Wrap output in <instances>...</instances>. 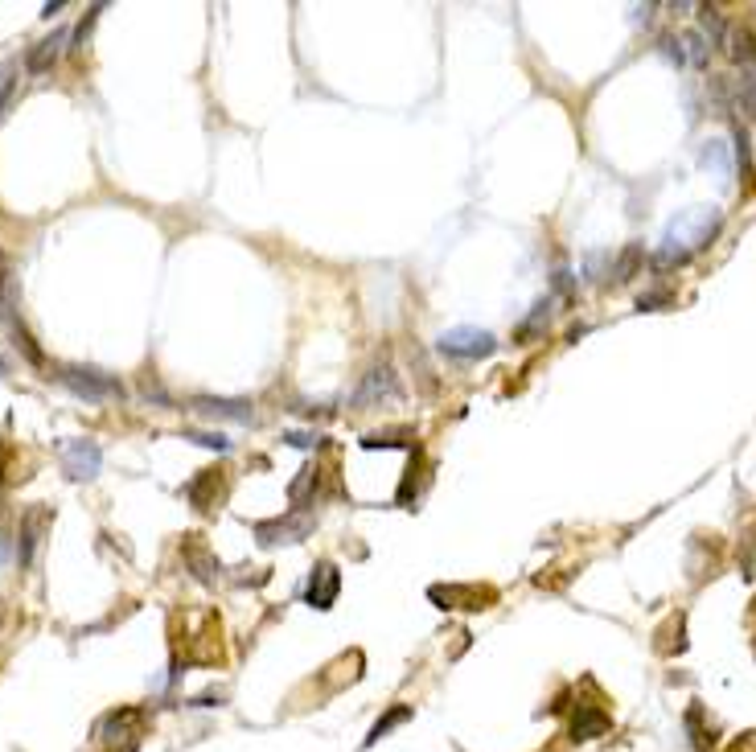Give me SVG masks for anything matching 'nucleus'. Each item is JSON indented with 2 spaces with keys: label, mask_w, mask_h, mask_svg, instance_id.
Returning a JSON list of instances; mask_svg holds the SVG:
<instances>
[{
  "label": "nucleus",
  "mask_w": 756,
  "mask_h": 752,
  "mask_svg": "<svg viewBox=\"0 0 756 752\" xmlns=\"http://www.w3.org/2000/svg\"><path fill=\"white\" fill-rule=\"evenodd\" d=\"M724 227V210L720 206H691L683 214H674L666 222V231L658 239V251H654V263L658 268H678V263H687L691 255H699L715 235Z\"/></svg>",
  "instance_id": "f257e3e1"
},
{
  "label": "nucleus",
  "mask_w": 756,
  "mask_h": 752,
  "mask_svg": "<svg viewBox=\"0 0 756 752\" xmlns=\"http://www.w3.org/2000/svg\"><path fill=\"white\" fill-rule=\"evenodd\" d=\"M58 379L87 403H111V399H124V387L116 374H103V370H91V366H62Z\"/></svg>",
  "instance_id": "f03ea898"
},
{
  "label": "nucleus",
  "mask_w": 756,
  "mask_h": 752,
  "mask_svg": "<svg viewBox=\"0 0 756 752\" xmlns=\"http://www.w3.org/2000/svg\"><path fill=\"white\" fill-rule=\"evenodd\" d=\"M494 350H498V337L489 329H477V325H457V329L440 333V354H448V358L477 362V358H489Z\"/></svg>",
  "instance_id": "7ed1b4c3"
},
{
  "label": "nucleus",
  "mask_w": 756,
  "mask_h": 752,
  "mask_svg": "<svg viewBox=\"0 0 756 752\" xmlns=\"http://www.w3.org/2000/svg\"><path fill=\"white\" fill-rule=\"evenodd\" d=\"M403 399V387H399V374L391 366H374L362 387L354 391V411H366V407H383V403H395Z\"/></svg>",
  "instance_id": "20e7f679"
},
{
  "label": "nucleus",
  "mask_w": 756,
  "mask_h": 752,
  "mask_svg": "<svg viewBox=\"0 0 756 752\" xmlns=\"http://www.w3.org/2000/svg\"><path fill=\"white\" fill-rule=\"evenodd\" d=\"M58 457H62V469L70 481H91V477H99L103 448L95 440H62Z\"/></svg>",
  "instance_id": "39448f33"
},
{
  "label": "nucleus",
  "mask_w": 756,
  "mask_h": 752,
  "mask_svg": "<svg viewBox=\"0 0 756 752\" xmlns=\"http://www.w3.org/2000/svg\"><path fill=\"white\" fill-rule=\"evenodd\" d=\"M50 522H54L50 506H29L21 514V535H17V563H21V568H29V563H33L37 543H42V535L50 531Z\"/></svg>",
  "instance_id": "423d86ee"
},
{
  "label": "nucleus",
  "mask_w": 756,
  "mask_h": 752,
  "mask_svg": "<svg viewBox=\"0 0 756 752\" xmlns=\"http://www.w3.org/2000/svg\"><path fill=\"white\" fill-rule=\"evenodd\" d=\"M140 724H144V707H116L95 724V736L103 744H124L140 736Z\"/></svg>",
  "instance_id": "0eeeda50"
},
{
  "label": "nucleus",
  "mask_w": 756,
  "mask_h": 752,
  "mask_svg": "<svg viewBox=\"0 0 756 752\" xmlns=\"http://www.w3.org/2000/svg\"><path fill=\"white\" fill-rule=\"evenodd\" d=\"M309 531H313V518L309 514H288V518L259 522L255 526V539H259V547H276V543H300Z\"/></svg>",
  "instance_id": "6e6552de"
},
{
  "label": "nucleus",
  "mask_w": 756,
  "mask_h": 752,
  "mask_svg": "<svg viewBox=\"0 0 756 752\" xmlns=\"http://www.w3.org/2000/svg\"><path fill=\"white\" fill-rule=\"evenodd\" d=\"M194 411L206 420H231V424H251L255 411L247 399H222V395H198L194 399Z\"/></svg>",
  "instance_id": "1a4fd4ad"
},
{
  "label": "nucleus",
  "mask_w": 756,
  "mask_h": 752,
  "mask_svg": "<svg viewBox=\"0 0 756 752\" xmlns=\"http://www.w3.org/2000/svg\"><path fill=\"white\" fill-rule=\"evenodd\" d=\"M337 592H342V572L333 568L329 559H321L317 568H313V576H309V588H305V600L313 609H333V600H337Z\"/></svg>",
  "instance_id": "9d476101"
},
{
  "label": "nucleus",
  "mask_w": 756,
  "mask_h": 752,
  "mask_svg": "<svg viewBox=\"0 0 756 752\" xmlns=\"http://www.w3.org/2000/svg\"><path fill=\"white\" fill-rule=\"evenodd\" d=\"M428 596L440 609H485L489 600H494L489 588H469V584H444V588L436 584V588H428Z\"/></svg>",
  "instance_id": "9b49d317"
},
{
  "label": "nucleus",
  "mask_w": 756,
  "mask_h": 752,
  "mask_svg": "<svg viewBox=\"0 0 756 752\" xmlns=\"http://www.w3.org/2000/svg\"><path fill=\"white\" fill-rule=\"evenodd\" d=\"M609 728H613L609 711H600V707H592V703H580V707H576V716H572V740H596V736H604Z\"/></svg>",
  "instance_id": "f8f14e48"
},
{
  "label": "nucleus",
  "mask_w": 756,
  "mask_h": 752,
  "mask_svg": "<svg viewBox=\"0 0 756 752\" xmlns=\"http://www.w3.org/2000/svg\"><path fill=\"white\" fill-rule=\"evenodd\" d=\"M181 555H185V563H189V572H194L202 584H214V580H218V559L206 555V547L198 543V535H185Z\"/></svg>",
  "instance_id": "ddd939ff"
},
{
  "label": "nucleus",
  "mask_w": 756,
  "mask_h": 752,
  "mask_svg": "<svg viewBox=\"0 0 756 752\" xmlns=\"http://www.w3.org/2000/svg\"><path fill=\"white\" fill-rule=\"evenodd\" d=\"M62 42H66V29H54L50 37H46V42H37L33 50H29V70L33 74H42V70H50L54 62H58V54H62Z\"/></svg>",
  "instance_id": "4468645a"
},
{
  "label": "nucleus",
  "mask_w": 756,
  "mask_h": 752,
  "mask_svg": "<svg viewBox=\"0 0 756 752\" xmlns=\"http://www.w3.org/2000/svg\"><path fill=\"white\" fill-rule=\"evenodd\" d=\"M0 321H5L9 329L21 321L17 317V280H13V272L0 263Z\"/></svg>",
  "instance_id": "2eb2a0df"
},
{
  "label": "nucleus",
  "mask_w": 756,
  "mask_h": 752,
  "mask_svg": "<svg viewBox=\"0 0 756 752\" xmlns=\"http://www.w3.org/2000/svg\"><path fill=\"white\" fill-rule=\"evenodd\" d=\"M641 263H646V251H641V243H629V247L617 255V263H613V284H629V280L637 276Z\"/></svg>",
  "instance_id": "dca6fc26"
},
{
  "label": "nucleus",
  "mask_w": 756,
  "mask_h": 752,
  "mask_svg": "<svg viewBox=\"0 0 756 752\" xmlns=\"http://www.w3.org/2000/svg\"><path fill=\"white\" fill-rule=\"evenodd\" d=\"M214 490H218V473H214V469H206V473H198L194 481L185 485V498L194 502L198 510H210V506H214V502H210V494H214Z\"/></svg>",
  "instance_id": "f3484780"
},
{
  "label": "nucleus",
  "mask_w": 756,
  "mask_h": 752,
  "mask_svg": "<svg viewBox=\"0 0 756 752\" xmlns=\"http://www.w3.org/2000/svg\"><path fill=\"white\" fill-rule=\"evenodd\" d=\"M678 42H683V58H687V66H699V70H707V58H711V42H707V37H703L699 29H687L683 37H678Z\"/></svg>",
  "instance_id": "a211bd4d"
},
{
  "label": "nucleus",
  "mask_w": 756,
  "mask_h": 752,
  "mask_svg": "<svg viewBox=\"0 0 756 752\" xmlns=\"http://www.w3.org/2000/svg\"><path fill=\"white\" fill-rule=\"evenodd\" d=\"M724 46H728V50H732V58L740 62V70H756V33L740 29V33H732V37H728Z\"/></svg>",
  "instance_id": "6ab92c4d"
},
{
  "label": "nucleus",
  "mask_w": 756,
  "mask_h": 752,
  "mask_svg": "<svg viewBox=\"0 0 756 752\" xmlns=\"http://www.w3.org/2000/svg\"><path fill=\"white\" fill-rule=\"evenodd\" d=\"M415 432L411 428H387V432H366L362 448H411Z\"/></svg>",
  "instance_id": "aec40b11"
},
{
  "label": "nucleus",
  "mask_w": 756,
  "mask_h": 752,
  "mask_svg": "<svg viewBox=\"0 0 756 752\" xmlns=\"http://www.w3.org/2000/svg\"><path fill=\"white\" fill-rule=\"evenodd\" d=\"M699 161H703L707 169H715L720 177H732V157H728V144H724V140H707V144L699 148Z\"/></svg>",
  "instance_id": "412c9836"
},
{
  "label": "nucleus",
  "mask_w": 756,
  "mask_h": 752,
  "mask_svg": "<svg viewBox=\"0 0 756 752\" xmlns=\"http://www.w3.org/2000/svg\"><path fill=\"white\" fill-rule=\"evenodd\" d=\"M317 481H321L317 469H300V477L292 481V490H288V498H292L296 510H305V506H309V494H317Z\"/></svg>",
  "instance_id": "4be33fe9"
},
{
  "label": "nucleus",
  "mask_w": 756,
  "mask_h": 752,
  "mask_svg": "<svg viewBox=\"0 0 756 752\" xmlns=\"http://www.w3.org/2000/svg\"><path fill=\"white\" fill-rule=\"evenodd\" d=\"M407 720H411V707H391L387 716H383V720H378V724L370 728V736H366V748H370V744H378V740H383V736H387V732H391L395 724H407Z\"/></svg>",
  "instance_id": "5701e85b"
},
{
  "label": "nucleus",
  "mask_w": 756,
  "mask_h": 752,
  "mask_svg": "<svg viewBox=\"0 0 756 752\" xmlns=\"http://www.w3.org/2000/svg\"><path fill=\"white\" fill-rule=\"evenodd\" d=\"M13 95H17V62H5L0 66V120L9 116Z\"/></svg>",
  "instance_id": "b1692460"
},
{
  "label": "nucleus",
  "mask_w": 756,
  "mask_h": 752,
  "mask_svg": "<svg viewBox=\"0 0 756 752\" xmlns=\"http://www.w3.org/2000/svg\"><path fill=\"white\" fill-rule=\"evenodd\" d=\"M547 309H551V300H539V305H535V313H531V317H526V321L518 325V342H522V346L531 342V333H535V329H543V325H547Z\"/></svg>",
  "instance_id": "393cba45"
},
{
  "label": "nucleus",
  "mask_w": 756,
  "mask_h": 752,
  "mask_svg": "<svg viewBox=\"0 0 756 752\" xmlns=\"http://www.w3.org/2000/svg\"><path fill=\"white\" fill-rule=\"evenodd\" d=\"M662 305H674V292L654 288V292H641V296H637V309H641V313H658Z\"/></svg>",
  "instance_id": "a878e982"
},
{
  "label": "nucleus",
  "mask_w": 756,
  "mask_h": 752,
  "mask_svg": "<svg viewBox=\"0 0 756 752\" xmlns=\"http://www.w3.org/2000/svg\"><path fill=\"white\" fill-rule=\"evenodd\" d=\"M13 522H9V510L0 506V563H9L13 559Z\"/></svg>",
  "instance_id": "bb28decb"
},
{
  "label": "nucleus",
  "mask_w": 756,
  "mask_h": 752,
  "mask_svg": "<svg viewBox=\"0 0 756 752\" xmlns=\"http://www.w3.org/2000/svg\"><path fill=\"white\" fill-rule=\"evenodd\" d=\"M13 337H17V346H21V354H25V358H29L33 366H42V362H46V358H42V350H37V346H33V337L25 333V325H21V321L13 325Z\"/></svg>",
  "instance_id": "cd10ccee"
},
{
  "label": "nucleus",
  "mask_w": 756,
  "mask_h": 752,
  "mask_svg": "<svg viewBox=\"0 0 756 752\" xmlns=\"http://www.w3.org/2000/svg\"><path fill=\"white\" fill-rule=\"evenodd\" d=\"M185 440H194L202 448H214V453H226V448H231V440L218 436V432H185Z\"/></svg>",
  "instance_id": "c85d7f7f"
},
{
  "label": "nucleus",
  "mask_w": 756,
  "mask_h": 752,
  "mask_svg": "<svg viewBox=\"0 0 756 752\" xmlns=\"http://www.w3.org/2000/svg\"><path fill=\"white\" fill-rule=\"evenodd\" d=\"M658 50H662V58H670L674 66H687V58H683V42H678V37H662Z\"/></svg>",
  "instance_id": "c756f323"
},
{
  "label": "nucleus",
  "mask_w": 756,
  "mask_h": 752,
  "mask_svg": "<svg viewBox=\"0 0 756 752\" xmlns=\"http://www.w3.org/2000/svg\"><path fill=\"white\" fill-rule=\"evenodd\" d=\"M280 440H284V444H292V448H317V444H321V436H317V432H284Z\"/></svg>",
  "instance_id": "7c9ffc66"
},
{
  "label": "nucleus",
  "mask_w": 756,
  "mask_h": 752,
  "mask_svg": "<svg viewBox=\"0 0 756 752\" xmlns=\"http://www.w3.org/2000/svg\"><path fill=\"white\" fill-rule=\"evenodd\" d=\"M604 263H609V255H604V251H592V255H588V276H592V280H600ZM609 268H613V263H609Z\"/></svg>",
  "instance_id": "2f4dec72"
},
{
  "label": "nucleus",
  "mask_w": 756,
  "mask_h": 752,
  "mask_svg": "<svg viewBox=\"0 0 756 752\" xmlns=\"http://www.w3.org/2000/svg\"><path fill=\"white\" fill-rule=\"evenodd\" d=\"M5 465H9V448L0 444V481H5Z\"/></svg>",
  "instance_id": "473e14b6"
},
{
  "label": "nucleus",
  "mask_w": 756,
  "mask_h": 752,
  "mask_svg": "<svg viewBox=\"0 0 756 752\" xmlns=\"http://www.w3.org/2000/svg\"><path fill=\"white\" fill-rule=\"evenodd\" d=\"M62 9H66L62 0H54V5H46V9H42V17H54V13H62Z\"/></svg>",
  "instance_id": "72a5a7b5"
},
{
  "label": "nucleus",
  "mask_w": 756,
  "mask_h": 752,
  "mask_svg": "<svg viewBox=\"0 0 756 752\" xmlns=\"http://www.w3.org/2000/svg\"><path fill=\"white\" fill-rule=\"evenodd\" d=\"M5 370H9V362H5V358H0V374H5Z\"/></svg>",
  "instance_id": "f704fd0d"
}]
</instances>
